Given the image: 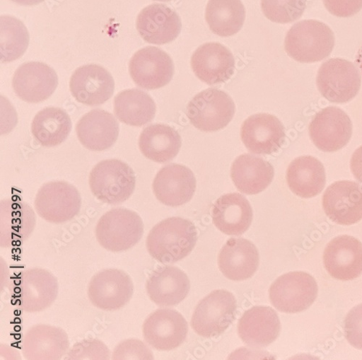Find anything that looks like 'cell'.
Segmentation results:
<instances>
[{"instance_id": "cell-1", "label": "cell", "mask_w": 362, "mask_h": 360, "mask_svg": "<svg viewBox=\"0 0 362 360\" xmlns=\"http://www.w3.org/2000/svg\"><path fill=\"white\" fill-rule=\"evenodd\" d=\"M198 238L194 224L187 219H167L150 231L146 248L151 256L163 264L175 263L187 257Z\"/></svg>"}, {"instance_id": "cell-2", "label": "cell", "mask_w": 362, "mask_h": 360, "mask_svg": "<svg viewBox=\"0 0 362 360\" xmlns=\"http://www.w3.org/2000/svg\"><path fill=\"white\" fill-rule=\"evenodd\" d=\"M335 46L333 31L325 23L305 20L295 23L285 39V50L296 62L312 64L327 58Z\"/></svg>"}, {"instance_id": "cell-3", "label": "cell", "mask_w": 362, "mask_h": 360, "mask_svg": "<svg viewBox=\"0 0 362 360\" xmlns=\"http://www.w3.org/2000/svg\"><path fill=\"white\" fill-rule=\"evenodd\" d=\"M136 182L133 169L116 159L99 163L89 175L90 191L100 201L109 204H119L129 199Z\"/></svg>"}, {"instance_id": "cell-4", "label": "cell", "mask_w": 362, "mask_h": 360, "mask_svg": "<svg viewBox=\"0 0 362 360\" xmlns=\"http://www.w3.org/2000/svg\"><path fill=\"white\" fill-rule=\"evenodd\" d=\"M99 244L107 251L124 252L136 245L144 234L141 218L131 209L118 207L103 215L95 229Z\"/></svg>"}, {"instance_id": "cell-5", "label": "cell", "mask_w": 362, "mask_h": 360, "mask_svg": "<svg viewBox=\"0 0 362 360\" xmlns=\"http://www.w3.org/2000/svg\"><path fill=\"white\" fill-rule=\"evenodd\" d=\"M236 309L237 302L233 294L216 290L198 304L192 318V327L202 337H219L233 323Z\"/></svg>"}, {"instance_id": "cell-6", "label": "cell", "mask_w": 362, "mask_h": 360, "mask_svg": "<svg viewBox=\"0 0 362 360\" xmlns=\"http://www.w3.org/2000/svg\"><path fill=\"white\" fill-rule=\"evenodd\" d=\"M318 294L315 279L305 272H291L280 277L269 291V299L279 311L298 313L308 310Z\"/></svg>"}, {"instance_id": "cell-7", "label": "cell", "mask_w": 362, "mask_h": 360, "mask_svg": "<svg viewBox=\"0 0 362 360\" xmlns=\"http://www.w3.org/2000/svg\"><path fill=\"white\" fill-rule=\"evenodd\" d=\"M235 110V104L228 94L217 88H208L190 101L187 116L197 129L214 132L228 125Z\"/></svg>"}, {"instance_id": "cell-8", "label": "cell", "mask_w": 362, "mask_h": 360, "mask_svg": "<svg viewBox=\"0 0 362 360\" xmlns=\"http://www.w3.org/2000/svg\"><path fill=\"white\" fill-rule=\"evenodd\" d=\"M361 75L354 64L341 58L329 59L320 68L317 85L322 96L332 103L352 100L361 87Z\"/></svg>"}, {"instance_id": "cell-9", "label": "cell", "mask_w": 362, "mask_h": 360, "mask_svg": "<svg viewBox=\"0 0 362 360\" xmlns=\"http://www.w3.org/2000/svg\"><path fill=\"white\" fill-rule=\"evenodd\" d=\"M131 277L122 269H105L90 279L87 294L92 304L105 311H115L126 306L134 294Z\"/></svg>"}, {"instance_id": "cell-10", "label": "cell", "mask_w": 362, "mask_h": 360, "mask_svg": "<svg viewBox=\"0 0 362 360\" xmlns=\"http://www.w3.org/2000/svg\"><path fill=\"white\" fill-rule=\"evenodd\" d=\"M35 206L38 215L54 224L64 223L78 215L81 197L78 190L65 182H52L39 190Z\"/></svg>"}, {"instance_id": "cell-11", "label": "cell", "mask_w": 362, "mask_h": 360, "mask_svg": "<svg viewBox=\"0 0 362 360\" xmlns=\"http://www.w3.org/2000/svg\"><path fill=\"white\" fill-rule=\"evenodd\" d=\"M352 130L349 116L337 107H327L318 112L309 127L313 142L325 153L337 152L347 145Z\"/></svg>"}, {"instance_id": "cell-12", "label": "cell", "mask_w": 362, "mask_h": 360, "mask_svg": "<svg viewBox=\"0 0 362 360\" xmlns=\"http://www.w3.org/2000/svg\"><path fill=\"white\" fill-rule=\"evenodd\" d=\"M174 72L171 57L155 47L139 50L129 64V73L134 83L147 90L164 87L171 81Z\"/></svg>"}, {"instance_id": "cell-13", "label": "cell", "mask_w": 362, "mask_h": 360, "mask_svg": "<svg viewBox=\"0 0 362 360\" xmlns=\"http://www.w3.org/2000/svg\"><path fill=\"white\" fill-rule=\"evenodd\" d=\"M187 334V320L174 310H158L146 319L143 325L144 340L159 351L180 347L185 342Z\"/></svg>"}, {"instance_id": "cell-14", "label": "cell", "mask_w": 362, "mask_h": 360, "mask_svg": "<svg viewBox=\"0 0 362 360\" xmlns=\"http://www.w3.org/2000/svg\"><path fill=\"white\" fill-rule=\"evenodd\" d=\"M59 286L57 278L47 269L30 268L23 272L18 285L21 308L26 313H39L55 301Z\"/></svg>"}, {"instance_id": "cell-15", "label": "cell", "mask_w": 362, "mask_h": 360, "mask_svg": "<svg viewBox=\"0 0 362 360\" xmlns=\"http://www.w3.org/2000/svg\"><path fill=\"white\" fill-rule=\"evenodd\" d=\"M241 139L252 153L271 155L279 151L286 139L279 119L267 113L250 116L240 129Z\"/></svg>"}, {"instance_id": "cell-16", "label": "cell", "mask_w": 362, "mask_h": 360, "mask_svg": "<svg viewBox=\"0 0 362 360\" xmlns=\"http://www.w3.org/2000/svg\"><path fill=\"white\" fill-rule=\"evenodd\" d=\"M322 206L332 221L343 226L355 224L362 220V187L354 182H335L325 192Z\"/></svg>"}, {"instance_id": "cell-17", "label": "cell", "mask_w": 362, "mask_h": 360, "mask_svg": "<svg viewBox=\"0 0 362 360\" xmlns=\"http://www.w3.org/2000/svg\"><path fill=\"white\" fill-rule=\"evenodd\" d=\"M323 260L327 273L334 279H357L362 274V244L351 236L336 237L326 246Z\"/></svg>"}, {"instance_id": "cell-18", "label": "cell", "mask_w": 362, "mask_h": 360, "mask_svg": "<svg viewBox=\"0 0 362 360\" xmlns=\"http://www.w3.org/2000/svg\"><path fill=\"white\" fill-rule=\"evenodd\" d=\"M70 89L78 103L98 106L109 100L115 91V81L105 68L95 65L83 66L71 78Z\"/></svg>"}, {"instance_id": "cell-19", "label": "cell", "mask_w": 362, "mask_h": 360, "mask_svg": "<svg viewBox=\"0 0 362 360\" xmlns=\"http://www.w3.org/2000/svg\"><path fill=\"white\" fill-rule=\"evenodd\" d=\"M58 77L49 66L30 62L21 66L13 78L16 95L29 103H39L49 98L55 92Z\"/></svg>"}, {"instance_id": "cell-20", "label": "cell", "mask_w": 362, "mask_h": 360, "mask_svg": "<svg viewBox=\"0 0 362 360\" xmlns=\"http://www.w3.org/2000/svg\"><path fill=\"white\" fill-rule=\"evenodd\" d=\"M70 348L69 336L64 329L45 324L28 330L22 339V353L28 360H59Z\"/></svg>"}, {"instance_id": "cell-21", "label": "cell", "mask_w": 362, "mask_h": 360, "mask_svg": "<svg viewBox=\"0 0 362 360\" xmlns=\"http://www.w3.org/2000/svg\"><path fill=\"white\" fill-rule=\"evenodd\" d=\"M197 181L194 173L182 165L170 164L157 174L153 191L163 204L177 207L189 202L196 191Z\"/></svg>"}, {"instance_id": "cell-22", "label": "cell", "mask_w": 362, "mask_h": 360, "mask_svg": "<svg viewBox=\"0 0 362 360\" xmlns=\"http://www.w3.org/2000/svg\"><path fill=\"white\" fill-rule=\"evenodd\" d=\"M136 28L142 39L153 45H165L180 35L182 23L177 13L163 4H153L139 14Z\"/></svg>"}, {"instance_id": "cell-23", "label": "cell", "mask_w": 362, "mask_h": 360, "mask_svg": "<svg viewBox=\"0 0 362 360\" xmlns=\"http://www.w3.org/2000/svg\"><path fill=\"white\" fill-rule=\"evenodd\" d=\"M191 65L198 79L209 85H216L227 81L233 75L235 58L223 45L206 43L194 52Z\"/></svg>"}, {"instance_id": "cell-24", "label": "cell", "mask_w": 362, "mask_h": 360, "mask_svg": "<svg viewBox=\"0 0 362 360\" xmlns=\"http://www.w3.org/2000/svg\"><path fill=\"white\" fill-rule=\"evenodd\" d=\"M35 214L25 202L4 199L0 203V246L9 248L23 244L33 233Z\"/></svg>"}, {"instance_id": "cell-25", "label": "cell", "mask_w": 362, "mask_h": 360, "mask_svg": "<svg viewBox=\"0 0 362 360\" xmlns=\"http://www.w3.org/2000/svg\"><path fill=\"white\" fill-rule=\"evenodd\" d=\"M146 288L154 303L160 307H171L178 305L187 297L190 290V281L179 268L165 265L151 274Z\"/></svg>"}, {"instance_id": "cell-26", "label": "cell", "mask_w": 362, "mask_h": 360, "mask_svg": "<svg viewBox=\"0 0 362 360\" xmlns=\"http://www.w3.org/2000/svg\"><path fill=\"white\" fill-rule=\"evenodd\" d=\"M258 250L249 240L232 238L221 250L218 266L222 274L232 281L251 279L259 267Z\"/></svg>"}, {"instance_id": "cell-27", "label": "cell", "mask_w": 362, "mask_h": 360, "mask_svg": "<svg viewBox=\"0 0 362 360\" xmlns=\"http://www.w3.org/2000/svg\"><path fill=\"white\" fill-rule=\"evenodd\" d=\"M77 137L81 144L92 151H104L116 142L119 124L110 112L100 109L85 114L76 124Z\"/></svg>"}, {"instance_id": "cell-28", "label": "cell", "mask_w": 362, "mask_h": 360, "mask_svg": "<svg viewBox=\"0 0 362 360\" xmlns=\"http://www.w3.org/2000/svg\"><path fill=\"white\" fill-rule=\"evenodd\" d=\"M281 332L280 319L274 309L267 306L254 307L239 320L238 333L245 344L265 347L276 340Z\"/></svg>"}, {"instance_id": "cell-29", "label": "cell", "mask_w": 362, "mask_h": 360, "mask_svg": "<svg viewBox=\"0 0 362 360\" xmlns=\"http://www.w3.org/2000/svg\"><path fill=\"white\" fill-rule=\"evenodd\" d=\"M215 226L229 236H240L250 228L253 220L252 207L240 194L221 197L214 204L212 212Z\"/></svg>"}, {"instance_id": "cell-30", "label": "cell", "mask_w": 362, "mask_h": 360, "mask_svg": "<svg viewBox=\"0 0 362 360\" xmlns=\"http://www.w3.org/2000/svg\"><path fill=\"white\" fill-rule=\"evenodd\" d=\"M230 174L240 192L254 195L263 192L273 182L274 168L262 158L245 154L235 160Z\"/></svg>"}, {"instance_id": "cell-31", "label": "cell", "mask_w": 362, "mask_h": 360, "mask_svg": "<svg viewBox=\"0 0 362 360\" xmlns=\"http://www.w3.org/2000/svg\"><path fill=\"white\" fill-rule=\"evenodd\" d=\"M291 191L300 198L309 199L320 194L326 184L324 166L312 156L296 158L289 165L286 174Z\"/></svg>"}, {"instance_id": "cell-32", "label": "cell", "mask_w": 362, "mask_h": 360, "mask_svg": "<svg viewBox=\"0 0 362 360\" xmlns=\"http://www.w3.org/2000/svg\"><path fill=\"white\" fill-rule=\"evenodd\" d=\"M182 144L181 137L173 128L165 124H154L141 132L139 146L148 159L159 163L173 160Z\"/></svg>"}, {"instance_id": "cell-33", "label": "cell", "mask_w": 362, "mask_h": 360, "mask_svg": "<svg viewBox=\"0 0 362 360\" xmlns=\"http://www.w3.org/2000/svg\"><path fill=\"white\" fill-rule=\"evenodd\" d=\"M114 112L120 122L142 127L153 121L156 105L153 99L141 90L127 89L115 98Z\"/></svg>"}, {"instance_id": "cell-34", "label": "cell", "mask_w": 362, "mask_h": 360, "mask_svg": "<svg viewBox=\"0 0 362 360\" xmlns=\"http://www.w3.org/2000/svg\"><path fill=\"white\" fill-rule=\"evenodd\" d=\"M205 17L211 31L226 37L243 27L246 11L240 0H209Z\"/></svg>"}, {"instance_id": "cell-35", "label": "cell", "mask_w": 362, "mask_h": 360, "mask_svg": "<svg viewBox=\"0 0 362 360\" xmlns=\"http://www.w3.org/2000/svg\"><path fill=\"white\" fill-rule=\"evenodd\" d=\"M72 129L69 114L59 108H47L39 112L33 120L32 132L41 145L47 147L62 144Z\"/></svg>"}, {"instance_id": "cell-36", "label": "cell", "mask_w": 362, "mask_h": 360, "mask_svg": "<svg viewBox=\"0 0 362 360\" xmlns=\"http://www.w3.org/2000/svg\"><path fill=\"white\" fill-rule=\"evenodd\" d=\"M30 41L25 25L11 16L0 18V59L1 62L16 61L26 51Z\"/></svg>"}, {"instance_id": "cell-37", "label": "cell", "mask_w": 362, "mask_h": 360, "mask_svg": "<svg viewBox=\"0 0 362 360\" xmlns=\"http://www.w3.org/2000/svg\"><path fill=\"white\" fill-rule=\"evenodd\" d=\"M307 0H261L264 15L277 23H291L303 16Z\"/></svg>"}, {"instance_id": "cell-38", "label": "cell", "mask_w": 362, "mask_h": 360, "mask_svg": "<svg viewBox=\"0 0 362 360\" xmlns=\"http://www.w3.org/2000/svg\"><path fill=\"white\" fill-rule=\"evenodd\" d=\"M66 360L112 359L110 350L107 346L99 339H84L76 343L68 352Z\"/></svg>"}, {"instance_id": "cell-39", "label": "cell", "mask_w": 362, "mask_h": 360, "mask_svg": "<svg viewBox=\"0 0 362 360\" xmlns=\"http://www.w3.org/2000/svg\"><path fill=\"white\" fill-rule=\"evenodd\" d=\"M153 352L141 341L130 339L118 344L112 353L113 360L154 359Z\"/></svg>"}, {"instance_id": "cell-40", "label": "cell", "mask_w": 362, "mask_h": 360, "mask_svg": "<svg viewBox=\"0 0 362 360\" xmlns=\"http://www.w3.org/2000/svg\"><path fill=\"white\" fill-rule=\"evenodd\" d=\"M344 334L351 346L362 349V304L354 308L346 315Z\"/></svg>"}, {"instance_id": "cell-41", "label": "cell", "mask_w": 362, "mask_h": 360, "mask_svg": "<svg viewBox=\"0 0 362 360\" xmlns=\"http://www.w3.org/2000/svg\"><path fill=\"white\" fill-rule=\"evenodd\" d=\"M329 13L339 18H349L362 9V0H323Z\"/></svg>"}, {"instance_id": "cell-42", "label": "cell", "mask_w": 362, "mask_h": 360, "mask_svg": "<svg viewBox=\"0 0 362 360\" xmlns=\"http://www.w3.org/2000/svg\"><path fill=\"white\" fill-rule=\"evenodd\" d=\"M350 166L354 178L362 184V146L354 153Z\"/></svg>"}, {"instance_id": "cell-43", "label": "cell", "mask_w": 362, "mask_h": 360, "mask_svg": "<svg viewBox=\"0 0 362 360\" xmlns=\"http://www.w3.org/2000/svg\"><path fill=\"white\" fill-rule=\"evenodd\" d=\"M12 2L21 6H36L45 1V0H11Z\"/></svg>"}, {"instance_id": "cell-44", "label": "cell", "mask_w": 362, "mask_h": 360, "mask_svg": "<svg viewBox=\"0 0 362 360\" xmlns=\"http://www.w3.org/2000/svg\"><path fill=\"white\" fill-rule=\"evenodd\" d=\"M356 64L362 74V46L356 55Z\"/></svg>"}, {"instance_id": "cell-45", "label": "cell", "mask_w": 362, "mask_h": 360, "mask_svg": "<svg viewBox=\"0 0 362 360\" xmlns=\"http://www.w3.org/2000/svg\"><path fill=\"white\" fill-rule=\"evenodd\" d=\"M155 1L169 2V1H171V0H155Z\"/></svg>"}]
</instances>
